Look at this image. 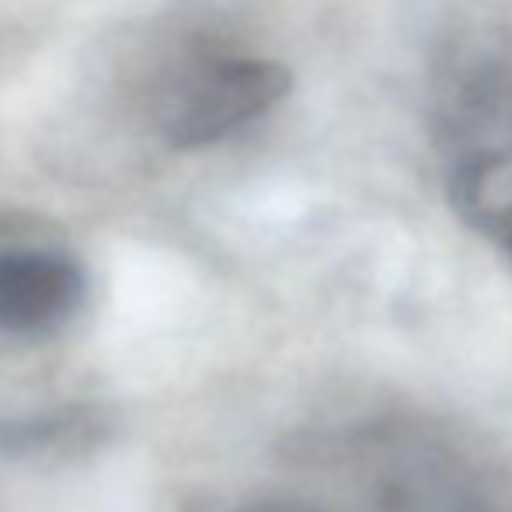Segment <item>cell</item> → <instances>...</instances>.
Here are the masks:
<instances>
[{"label":"cell","instance_id":"cell-4","mask_svg":"<svg viewBox=\"0 0 512 512\" xmlns=\"http://www.w3.org/2000/svg\"><path fill=\"white\" fill-rule=\"evenodd\" d=\"M248 512H307V509H286V506H265V509H248Z\"/></svg>","mask_w":512,"mask_h":512},{"label":"cell","instance_id":"cell-2","mask_svg":"<svg viewBox=\"0 0 512 512\" xmlns=\"http://www.w3.org/2000/svg\"><path fill=\"white\" fill-rule=\"evenodd\" d=\"M290 70L248 53H192L161 77L154 129L178 150H199L251 126L290 95Z\"/></svg>","mask_w":512,"mask_h":512},{"label":"cell","instance_id":"cell-1","mask_svg":"<svg viewBox=\"0 0 512 512\" xmlns=\"http://www.w3.org/2000/svg\"><path fill=\"white\" fill-rule=\"evenodd\" d=\"M439 150L460 220L512 258V63L481 60L453 77L439 105Z\"/></svg>","mask_w":512,"mask_h":512},{"label":"cell","instance_id":"cell-3","mask_svg":"<svg viewBox=\"0 0 512 512\" xmlns=\"http://www.w3.org/2000/svg\"><path fill=\"white\" fill-rule=\"evenodd\" d=\"M88 265L39 227H0V335L39 342L77 321L88 304Z\"/></svg>","mask_w":512,"mask_h":512}]
</instances>
